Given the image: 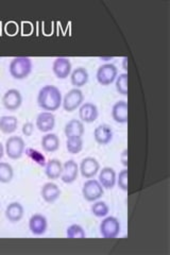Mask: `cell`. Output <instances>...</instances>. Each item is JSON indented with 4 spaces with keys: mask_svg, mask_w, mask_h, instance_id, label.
<instances>
[{
    "mask_svg": "<svg viewBox=\"0 0 170 255\" xmlns=\"http://www.w3.org/2000/svg\"><path fill=\"white\" fill-rule=\"evenodd\" d=\"M26 153L32 159V161H34L39 166H45L47 161H46L44 154L40 153L39 151L34 150V149H31V148H28V149H26Z\"/></svg>",
    "mask_w": 170,
    "mask_h": 255,
    "instance_id": "30",
    "label": "cell"
},
{
    "mask_svg": "<svg viewBox=\"0 0 170 255\" xmlns=\"http://www.w3.org/2000/svg\"><path fill=\"white\" fill-rule=\"evenodd\" d=\"M62 94L54 85H45L37 94V105L47 112H53L62 106Z\"/></svg>",
    "mask_w": 170,
    "mask_h": 255,
    "instance_id": "1",
    "label": "cell"
},
{
    "mask_svg": "<svg viewBox=\"0 0 170 255\" xmlns=\"http://www.w3.org/2000/svg\"><path fill=\"white\" fill-rule=\"evenodd\" d=\"M22 103V96L18 90L11 89L6 91L2 97V105L9 111H16Z\"/></svg>",
    "mask_w": 170,
    "mask_h": 255,
    "instance_id": "12",
    "label": "cell"
},
{
    "mask_svg": "<svg viewBox=\"0 0 170 255\" xmlns=\"http://www.w3.org/2000/svg\"><path fill=\"white\" fill-rule=\"evenodd\" d=\"M45 174L48 179H59L62 174L63 164L58 158H51L45 164Z\"/></svg>",
    "mask_w": 170,
    "mask_h": 255,
    "instance_id": "21",
    "label": "cell"
},
{
    "mask_svg": "<svg viewBox=\"0 0 170 255\" xmlns=\"http://www.w3.org/2000/svg\"><path fill=\"white\" fill-rule=\"evenodd\" d=\"M84 124L80 121V119H71L65 127H64V133H65L66 137L71 136H80L82 137L84 134Z\"/></svg>",
    "mask_w": 170,
    "mask_h": 255,
    "instance_id": "22",
    "label": "cell"
},
{
    "mask_svg": "<svg viewBox=\"0 0 170 255\" xmlns=\"http://www.w3.org/2000/svg\"><path fill=\"white\" fill-rule=\"evenodd\" d=\"M32 61L28 57H15L9 65L10 75L16 80L26 79L32 71Z\"/></svg>",
    "mask_w": 170,
    "mask_h": 255,
    "instance_id": "2",
    "label": "cell"
},
{
    "mask_svg": "<svg viewBox=\"0 0 170 255\" xmlns=\"http://www.w3.org/2000/svg\"><path fill=\"white\" fill-rule=\"evenodd\" d=\"M66 236L68 238H85L86 233L82 226L80 225H71L66 230Z\"/></svg>",
    "mask_w": 170,
    "mask_h": 255,
    "instance_id": "29",
    "label": "cell"
},
{
    "mask_svg": "<svg viewBox=\"0 0 170 255\" xmlns=\"http://www.w3.org/2000/svg\"><path fill=\"white\" fill-rule=\"evenodd\" d=\"M118 76V69L114 64L107 63L101 65L97 69L96 78L99 84L103 86H108L115 81Z\"/></svg>",
    "mask_w": 170,
    "mask_h": 255,
    "instance_id": "6",
    "label": "cell"
},
{
    "mask_svg": "<svg viewBox=\"0 0 170 255\" xmlns=\"http://www.w3.org/2000/svg\"><path fill=\"white\" fill-rule=\"evenodd\" d=\"M25 209L19 202H11L5 209V217L10 222H18L22 219Z\"/></svg>",
    "mask_w": 170,
    "mask_h": 255,
    "instance_id": "20",
    "label": "cell"
},
{
    "mask_svg": "<svg viewBox=\"0 0 170 255\" xmlns=\"http://www.w3.org/2000/svg\"><path fill=\"white\" fill-rule=\"evenodd\" d=\"M120 161L125 167H128V149H125L120 155Z\"/></svg>",
    "mask_w": 170,
    "mask_h": 255,
    "instance_id": "33",
    "label": "cell"
},
{
    "mask_svg": "<svg viewBox=\"0 0 170 255\" xmlns=\"http://www.w3.org/2000/svg\"><path fill=\"white\" fill-rule=\"evenodd\" d=\"M94 138L99 145H108L113 139L112 128L107 124L99 125L94 131Z\"/></svg>",
    "mask_w": 170,
    "mask_h": 255,
    "instance_id": "17",
    "label": "cell"
},
{
    "mask_svg": "<svg viewBox=\"0 0 170 255\" xmlns=\"http://www.w3.org/2000/svg\"><path fill=\"white\" fill-rule=\"evenodd\" d=\"M116 178L117 174L112 167H103L99 170V178L98 181L105 189H112L116 185Z\"/></svg>",
    "mask_w": 170,
    "mask_h": 255,
    "instance_id": "16",
    "label": "cell"
},
{
    "mask_svg": "<svg viewBox=\"0 0 170 255\" xmlns=\"http://www.w3.org/2000/svg\"><path fill=\"white\" fill-rule=\"evenodd\" d=\"M72 70L71 62L68 58L59 57L52 63V71L58 79H66L70 76Z\"/></svg>",
    "mask_w": 170,
    "mask_h": 255,
    "instance_id": "8",
    "label": "cell"
},
{
    "mask_svg": "<svg viewBox=\"0 0 170 255\" xmlns=\"http://www.w3.org/2000/svg\"><path fill=\"white\" fill-rule=\"evenodd\" d=\"M17 117L12 115H4L0 117V131L3 134H12L17 130Z\"/></svg>",
    "mask_w": 170,
    "mask_h": 255,
    "instance_id": "24",
    "label": "cell"
},
{
    "mask_svg": "<svg viewBox=\"0 0 170 255\" xmlns=\"http://www.w3.org/2000/svg\"><path fill=\"white\" fill-rule=\"evenodd\" d=\"M79 174V166L77 162L74 159H68L65 163L63 164V170L61 174V180L66 183V184H70V183L75 182L78 178Z\"/></svg>",
    "mask_w": 170,
    "mask_h": 255,
    "instance_id": "14",
    "label": "cell"
},
{
    "mask_svg": "<svg viewBox=\"0 0 170 255\" xmlns=\"http://www.w3.org/2000/svg\"><path fill=\"white\" fill-rule=\"evenodd\" d=\"M116 183L121 190L124 191L128 190L129 187H128V169L127 168H124L119 172V174L116 178Z\"/></svg>",
    "mask_w": 170,
    "mask_h": 255,
    "instance_id": "31",
    "label": "cell"
},
{
    "mask_svg": "<svg viewBox=\"0 0 170 255\" xmlns=\"http://www.w3.org/2000/svg\"><path fill=\"white\" fill-rule=\"evenodd\" d=\"M90 79L88 71L84 67H78L74 70H71L70 74V82L75 89H80V87L84 86Z\"/></svg>",
    "mask_w": 170,
    "mask_h": 255,
    "instance_id": "19",
    "label": "cell"
},
{
    "mask_svg": "<svg viewBox=\"0 0 170 255\" xmlns=\"http://www.w3.org/2000/svg\"><path fill=\"white\" fill-rule=\"evenodd\" d=\"M91 211H92V214L94 215V216L98 217V218H102V217L108 216V214L110 213V207L107 204V202L97 200L92 205Z\"/></svg>",
    "mask_w": 170,
    "mask_h": 255,
    "instance_id": "26",
    "label": "cell"
},
{
    "mask_svg": "<svg viewBox=\"0 0 170 255\" xmlns=\"http://www.w3.org/2000/svg\"><path fill=\"white\" fill-rule=\"evenodd\" d=\"M26 150V143L20 136H11L6 139L4 152L11 159H18Z\"/></svg>",
    "mask_w": 170,
    "mask_h": 255,
    "instance_id": "3",
    "label": "cell"
},
{
    "mask_svg": "<svg viewBox=\"0 0 170 255\" xmlns=\"http://www.w3.org/2000/svg\"><path fill=\"white\" fill-rule=\"evenodd\" d=\"M3 154H4V147H3V145L1 142H0V159L2 158V156H3Z\"/></svg>",
    "mask_w": 170,
    "mask_h": 255,
    "instance_id": "34",
    "label": "cell"
},
{
    "mask_svg": "<svg viewBox=\"0 0 170 255\" xmlns=\"http://www.w3.org/2000/svg\"><path fill=\"white\" fill-rule=\"evenodd\" d=\"M55 126V116L52 112H42L36 117L35 127L37 130L43 133H49Z\"/></svg>",
    "mask_w": 170,
    "mask_h": 255,
    "instance_id": "11",
    "label": "cell"
},
{
    "mask_svg": "<svg viewBox=\"0 0 170 255\" xmlns=\"http://www.w3.org/2000/svg\"><path fill=\"white\" fill-rule=\"evenodd\" d=\"M13 177V167L9 163L0 162V183H10Z\"/></svg>",
    "mask_w": 170,
    "mask_h": 255,
    "instance_id": "27",
    "label": "cell"
},
{
    "mask_svg": "<svg viewBox=\"0 0 170 255\" xmlns=\"http://www.w3.org/2000/svg\"><path fill=\"white\" fill-rule=\"evenodd\" d=\"M67 151L71 154H78L83 149V138L80 136L67 137L66 140Z\"/></svg>",
    "mask_w": 170,
    "mask_h": 255,
    "instance_id": "25",
    "label": "cell"
},
{
    "mask_svg": "<svg viewBox=\"0 0 170 255\" xmlns=\"http://www.w3.org/2000/svg\"><path fill=\"white\" fill-rule=\"evenodd\" d=\"M47 228H48V220L44 215L34 214L32 215L31 218L29 219V230L30 232L35 236H40L45 234Z\"/></svg>",
    "mask_w": 170,
    "mask_h": 255,
    "instance_id": "13",
    "label": "cell"
},
{
    "mask_svg": "<svg viewBox=\"0 0 170 255\" xmlns=\"http://www.w3.org/2000/svg\"><path fill=\"white\" fill-rule=\"evenodd\" d=\"M40 145L45 152H55L60 147V138L55 133H46L40 140Z\"/></svg>",
    "mask_w": 170,
    "mask_h": 255,
    "instance_id": "23",
    "label": "cell"
},
{
    "mask_svg": "<svg viewBox=\"0 0 170 255\" xmlns=\"http://www.w3.org/2000/svg\"><path fill=\"white\" fill-rule=\"evenodd\" d=\"M40 196L47 203L55 202L61 196L60 187L53 182H47L40 189Z\"/></svg>",
    "mask_w": 170,
    "mask_h": 255,
    "instance_id": "15",
    "label": "cell"
},
{
    "mask_svg": "<svg viewBox=\"0 0 170 255\" xmlns=\"http://www.w3.org/2000/svg\"><path fill=\"white\" fill-rule=\"evenodd\" d=\"M100 234L103 238L114 239L120 233V221L114 216H105L100 223Z\"/></svg>",
    "mask_w": 170,
    "mask_h": 255,
    "instance_id": "5",
    "label": "cell"
},
{
    "mask_svg": "<svg viewBox=\"0 0 170 255\" xmlns=\"http://www.w3.org/2000/svg\"><path fill=\"white\" fill-rule=\"evenodd\" d=\"M127 63H128V58H124V63H123V66H124V69L127 71L128 70V66H127Z\"/></svg>",
    "mask_w": 170,
    "mask_h": 255,
    "instance_id": "35",
    "label": "cell"
},
{
    "mask_svg": "<svg viewBox=\"0 0 170 255\" xmlns=\"http://www.w3.org/2000/svg\"><path fill=\"white\" fill-rule=\"evenodd\" d=\"M100 170V164L95 157L88 156L82 159L80 166L79 171L82 174V177L86 179H92Z\"/></svg>",
    "mask_w": 170,
    "mask_h": 255,
    "instance_id": "9",
    "label": "cell"
},
{
    "mask_svg": "<svg viewBox=\"0 0 170 255\" xmlns=\"http://www.w3.org/2000/svg\"><path fill=\"white\" fill-rule=\"evenodd\" d=\"M128 74H119L115 80L116 91L123 96H128Z\"/></svg>",
    "mask_w": 170,
    "mask_h": 255,
    "instance_id": "28",
    "label": "cell"
},
{
    "mask_svg": "<svg viewBox=\"0 0 170 255\" xmlns=\"http://www.w3.org/2000/svg\"><path fill=\"white\" fill-rule=\"evenodd\" d=\"M104 188L98 180L88 179L82 187L83 198L88 202H95L103 196Z\"/></svg>",
    "mask_w": 170,
    "mask_h": 255,
    "instance_id": "4",
    "label": "cell"
},
{
    "mask_svg": "<svg viewBox=\"0 0 170 255\" xmlns=\"http://www.w3.org/2000/svg\"><path fill=\"white\" fill-rule=\"evenodd\" d=\"M21 131H22V134L25 135V136H31L32 133H33V131H34V125L32 123L23 124Z\"/></svg>",
    "mask_w": 170,
    "mask_h": 255,
    "instance_id": "32",
    "label": "cell"
},
{
    "mask_svg": "<svg viewBox=\"0 0 170 255\" xmlns=\"http://www.w3.org/2000/svg\"><path fill=\"white\" fill-rule=\"evenodd\" d=\"M84 101V95L83 92L80 89H72L67 92V94L64 96L62 100V106L63 109L66 112H74L78 108L81 107Z\"/></svg>",
    "mask_w": 170,
    "mask_h": 255,
    "instance_id": "7",
    "label": "cell"
},
{
    "mask_svg": "<svg viewBox=\"0 0 170 255\" xmlns=\"http://www.w3.org/2000/svg\"><path fill=\"white\" fill-rule=\"evenodd\" d=\"M99 116V111L96 105L92 102H85L79 109V118L83 124H92L97 121Z\"/></svg>",
    "mask_w": 170,
    "mask_h": 255,
    "instance_id": "10",
    "label": "cell"
},
{
    "mask_svg": "<svg viewBox=\"0 0 170 255\" xmlns=\"http://www.w3.org/2000/svg\"><path fill=\"white\" fill-rule=\"evenodd\" d=\"M128 103L125 100L117 101L112 108V118L117 124L128 123Z\"/></svg>",
    "mask_w": 170,
    "mask_h": 255,
    "instance_id": "18",
    "label": "cell"
}]
</instances>
